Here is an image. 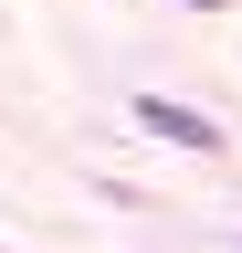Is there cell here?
<instances>
[{"instance_id": "6da1fadb", "label": "cell", "mask_w": 242, "mask_h": 253, "mask_svg": "<svg viewBox=\"0 0 242 253\" xmlns=\"http://www.w3.org/2000/svg\"><path fill=\"white\" fill-rule=\"evenodd\" d=\"M137 126H147V137H169V148H221V126H210L200 106H169V95H137Z\"/></svg>"}]
</instances>
